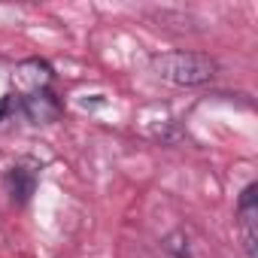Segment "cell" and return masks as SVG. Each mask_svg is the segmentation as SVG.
Segmentation results:
<instances>
[{
	"label": "cell",
	"instance_id": "6da1fadb",
	"mask_svg": "<svg viewBox=\"0 0 258 258\" xmlns=\"http://www.w3.org/2000/svg\"><path fill=\"white\" fill-rule=\"evenodd\" d=\"M152 70L170 85L195 88V85H207L219 73V64L201 52H167L152 58Z\"/></svg>",
	"mask_w": 258,
	"mask_h": 258
},
{
	"label": "cell",
	"instance_id": "7a4b0ae2",
	"mask_svg": "<svg viewBox=\"0 0 258 258\" xmlns=\"http://www.w3.org/2000/svg\"><path fill=\"white\" fill-rule=\"evenodd\" d=\"M22 112H25L34 124H49V121L58 118L61 103L55 100V94H52L49 88H37V91H31V94L22 97Z\"/></svg>",
	"mask_w": 258,
	"mask_h": 258
},
{
	"label": "cell",
	"instance_id": "3957f363",
	"mask_svg": "<svg viewBox=\"0 0 258 258\" xmlns=\"http://www.w3.org/2000/svg\"><path fill=\"white\" fill-rule=\"evenodd\" d=\"M7 185H10V195H13L16 204H28L31 195L37 191V167L28 164V161L16 164V167L7 173Z\"/></svg>",
	"mask_w": 258,
	"mask_h": 258
},
{
	"label": "cell",
	"instance_id": "277c9868",
	"mask_svg": "<svg viewBox=\"0 0 258 258\" xmlns=\"http://www.w3.org/2000/svg\"><path fill=\"white\" fill-rule=\"evenodd\" d=\"M237 213H240V222H255V216H258V185H255V182H249V185L240 191Z\"/></svg>",
	"mask_w": 258,
	"mask_h": 258
},
{
	"label": "cell",
	"instance_id": "5b68a950",
	"mask_svg": "<svg viewBox=\"0 0 258 258\" xmlns=\"http://www.w3.org/2000/svg\"><path fill=\"white\" fill-rule=\"evenodd\" d=\"M164 252L173 255V258H191V246H188V237L182 231H170L164 240H161Z\"/></svg>",
	"mask_w": 258,
	"mask_h": 258
},
{
	"label": "cell",
	"instance_id": "8992f818",
	"mask_svg": "<svg viewBox=\"0 0 258 258\" xmlns=\"http://www.w3.org/2000/svg\"><path fill=\"white\" fill-rule=\"evenodd\" d=\"M10 109H13V100H10V97H0V118H7Z\"/></svg>",
	"mask_w": 258,
	"mask_h": 258
}]
</instances>
